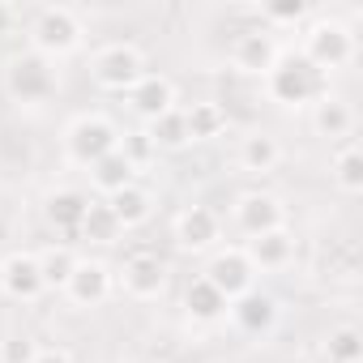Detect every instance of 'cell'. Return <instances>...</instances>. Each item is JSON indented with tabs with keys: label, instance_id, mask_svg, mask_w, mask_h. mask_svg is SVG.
Returning a JSON list of instances; mask_svg holds the SVG:
<instances>
[{
	"label": "cell",
	"instance_id": "e0dca14e",
	"mask_svg": "<svg viewBox=\"0 0 363 363\" xmlns=\"http://www.w3.org/2000/svg\"><path fill=\"white\" fill-rule=\"evenodd\" d=\"M175 240H179V248H210L214 240H218V214L214 210H206V206H193V210H184L175 218Z\"/></svg>",
	"mask_w": 363,
	"mask_h": 363
},
{
	"label": "cell",
	"instance_id": "5b68a950",
	"mask_svg": "<svg viewBox=\"0 0 363 363\" xmlns=\"http://www.w3.org/2000/svg\"><path fill=\"white\" fill-rule=\"evenodd\" d=\"M303 56L316 65V69H342L350 56H354V39H350V30L342 26V22H316L312 30H308V48H303Z\"/></svg>",
	"mask_w": 363,
	"mask_h": 363
},
{
	"label": "cell",
	"instance_id": "d4e9b609",
	"mask_svg": "<svg viewBox=\"0 0 363 363\" xmlns=\"http://www.w3.org/2000/svg\"><path fill=\"white\" fill-rule=\"evenodd\" d=\"M35 261H39V274H43V286H60V291H65V282H69V274L77 269V257H73V248H69V244H56V248H48V252H39Z\"/></svg>",
	"mask_w": 363,
	"mask_h": 363
},
{
	"label": "cell",
	"instance_id": "7c38bea8",
	"mask_svg": "<svg viewBox=\"0 0 363 363\" xmlns=\"http://www.w3.org/2000/svg\"><path fill=\"white\" fill-rule=\"evenodd\" d=\"M162 282H167V265H162L154 252H133V257L124 261V291H128V295L150 299V295L162 291Z\"/></svg>",
	"mask_w": 363,
	"mask_h": 363
},
{
	"label": "cell",
	"instance_id": "d6a6232c",
	"mask_svg": "<svg viewBox=\"0 0 363 363\" xmlns=\"http://www.w3.org/2000/svg\"><path fill=\"white\" fill-rule=\"evenodd\" d=\"M9 26H13V9H9V5H0V35H5Z\"/></svg>",
	"mask_w": 363,
	"mask_h": 363
},
{
	"label": "cell",
	"instance_id": "e575fe53",
	"mask_svg": "<svg viewBox=\"0 0 363 363\" xmlns=\"http://www.w3.org/2000/svg\"><path fill=\"white\" fill-rule=\"evenodd\" d=\"M0 295H5V282H0Z\"/></svg>",
	"mask_w": 363,
	"mask_h": 363
},
{
	"label": "cell",
	"instance_id": "9a60e30c",
	"mask_svg": "<svg viewBox=\"0 0 363 363\" xmlns=\"http://www.w3.org/2000/svg\"><path fill=\"white\" fill-rule=\"evenodd\" d=\"M86 210H90V197L77 193V189H65V193H52V197H48V223H52L65 240H77Z\"/></svg>",
	"mask_w": 363,
	"mask_h": 363
},
{
	"label": "cell",
	"instance_id": "836d02e7",
	"mask_svg": "<svg viewBox=\"0 0 363 363\" xmlns=\"http://www.w3.org/2000/svg\"><path fill=\"white\" fill-rule=\"evenodd\" d=\"M137 363H158V359H137Z\"/></svg>",
	"mask_w": 363,
	"mask_h": 363
},
{
	"label": "cell",
	"instance_id": "cb8c5ba5",
	"mask_svg": "<svg viewBox=\"0 0 363 363\" xmlns=\"http://www.w3.org/2000/svg\"><path fill=\"white\" fill-rule=\"evenodd\" d=\"M278 158H282V150H278V141H274L269 133H252V137H244V145H240V162H244L248 171H274Z\"/></svg>",
	"mask_w": 363,
	"mask_h": 363
},
{
	"label": "cell",
	"instance_id": "4316f807",
	"mask_svg": "<svg viewBox=\"0 0 363 363\" xmlns=\"http://www.w3.org/2000/svg\"><path fill=\"white\" fill-rule=\"evenodd\" d=\"M325 359L329 363H359L363 359V333L354 325H342L329 333V346H325Z\"/></svg>",
	"mask_w": 363,
	"mask_h": 363
},
{
	"label": "cell",
	"instance_id": "277c9868",
	"mask_svg": "<svg viewBox=\"0 0 363 363\" xmlns=\"http://www.w3.org/2000/svg\"><path fill=\"white\" fill-rule=\"evenodd\" d=\"M5 86H9V94H13L18 103H43V99L56 90V73H52L48 56L30 52V56H18V60L9 65Z\"/></svg>",
	"mask_w": 363,
	"mask_h": 363
},
{
	"label": "cell",
	"instance_id": "d6986e66",
	"mask_svg": "<svg viewBox=\"0 0 363 363\" xmlns=\"http://www.w3.org/2000/svg\"><path fill=\"white\" fill-rule=\"evenodd\" d=\"M184 308H189L197 320H218L231 303H227V295H223L206 274H201V278H193V282H189V291H184Z\"/></svg>",
	"mask_w": 363,
	"mask_h": 363
},
{
	"label": "cell",
	"instance_id": "4fadbf2b",
	"mask_svg": "<svg viewBox=\"0 0 363 363\" xmlns=\"http://www.w3.org/2000/svg\"><path fill=\"white\" fill-rule=\"evenodd\" d=\"M231 316H235V325L244 329V333H269L274 329V320H278V303L265 295V291H248V295H240V299H231V308H227Z\"/></svg>",
	"mask_w": 363,
	"mask_h": 363
},
{
	"label": "cell",
	"instance_id": "f546056e",
	"mask_svg": "<svg viewBox=\"0 0 363 363\" xmlns=\"http://www.w3.org/2000/svg\"><path fill=\"white\" fill-rule=\"evenodd\" d=\"M120 154H124L133 167H141V162H145V158H154L158 150H154V141H150L145 133H128V137L120 141Z\"/></svg>",
	"mask_w": 363,
	"mask_h": 363
},
{
	"label": "cell",
	"instance_id": "603a6c76",
	"mask_svg": "<svg viewBox=\"0 0 363 363\" xmlns=\"http://www.w3.org/2000/svg\"><path fill=\"white\" fill-rule=\"evenodd\" d=\"M184 124H189V141H210L227 128V111L218 103H193L184 107Z\"/></svg>",
	"mask_w": 363,
	"mask_h": 363
},
{
	"label": "cell",
	"instance_id": "ffe728a7",
	"mask_svg": "<svg viewBox=\"0 0 363 363\" xmlns=\"http://www.w3.org/2000/svg\"><path fill=\"white\" fill-rule=\"evenodd\" d=\"M107 206H111V214H116V223H120L124 231H128V227H141V223L150 218V210H154L150 193H145V189H137V184H128V189L111 193V197H107Z\"/></svg>",
	"mask_w": 363,
	"mask_h": 363
},
{
	"label": "cell",
	"instance_id": "4dcf8cb0",
	"mask_svg": "<svg viewBox=\"0 0 363 363\" xmlns=\"http://www.w3.org/2000/svg\"><path fill=\"white\" fill-rule=\"evenodd\" d=\"M308 13L303 0H278V5H265V18L269 22H299Z\"/></svg>",
	"mask_w": 363,
	"mask_h": 363
},
{
	"label": "cell",
	"instance_id": "9c48e42d",
	"mask_svg": "<svg viewBox=\"0 0 363 363\" xmlns=\"http://www.w3.org/2000/svg\"><path fill=\"white\" fill-rule=\"evenodd\" d=\"M235 223H240V231L252 240V235H265V231H278L282 227V206H278V197H269V193H248L240 206H235Z\"/></svg>",
	"mask_w": 363,
	"mask_h": 363
},
{
	"label": "cell",
	"instance_id": "2e32d148",
	"mask_svg": "<svg viewBox=\"0 0 363 363\" xmlns=\"http://www.w3.org/2000/svg\"><path fill=\"white\" fill-rule=\"evenodd\" d=\"M291 252H295V240H291L286 227L265 231V235H252L248 248H244V257L252 261V269H282L291 261Z\"/></svg>",
	"mask_w": 363,
	"mask_h": 363
},
{
	"label": "cell",
	"instance_id": "3957f363",
	"mask_svg": "<svg viewBox=\"0 0 363 363\" xmlns=\"http://www.w3.org/2000/svg\"><path fill=\"white\" fill-rule=\"evenodd\" d=\"M94 82L111 94H128L141 77H145V65H141V52L128 48V43H111L94 56Z\"/></svg>",
	"mask_w": 363,
	"mask_h": 363
},
{
	"label": "cell",
	"instance_id": "ba28073f",
	"mask_svg": "<svg viewBox=\"0 0 363 363\" xmlns=\"http://www.w3.org/2000/svg\"><path fill=\"white\" fill-rule=\"evenodd\" d=\"M231 65L240 73H269L278 65V48H274V39L265 30H244L231 43Z\"/></svg>",
	"mask_w": 363,
	"mask_h": 363
},
{
	"label": "cell",
	"instance_id": "6da1fadb",
	"mask_svg": "<svg viewBox=\"0 0 363 363\" xmlns=\"http://www.w3.org/2000/svg\"><path fill=\"white\" fill-rule=\"evenodd\" d=\"M265 77H269V94H274L282 107H303V103L329 99V73L316 69L303 52H299V56H278V65H274Z\"/></svg>",
	"mask_w": 363,
	"mask_h": 363
},
{
	"label": "cell",
	"instance_id": "52a82bcc",
	"mask_svg": "<svg viewBox=\"0 0 363 363\" xmlns=\"http://www.w3.org/2000/svg\"><path fill=\"white\" fill-rule=\"evenodd\" d=\"M206 278H210V282L227 295V303H231V299H240V295H248V291H252L257 269H252V261L244 257V248H227V252H218V257L210 261Z\"/></svg>",
	"mask_w": 363,
	"mask_h": 363
},
{
	"label": "cell",
	"instance_id": "8fae6325",
	"mask_svg": "<svg viewBox=\"0 0 363 363\" xmlns=\"http://www.w3.org/2000/svg\"><path fill=\"white\" fill-rule=\"evenodd\" d=\"M0 282H5V295H13V299H39L48 291L43 274H39V261L30 252H18L0 265Z\"/></svg>",
	"mask_w": 363,
	"mask_h": 363
},
{
	"label": "cell",
	"instance_id": "83f0119b",
	"mask_svg": "<svg viewBox=\"0 0 363 363\" xmlns=\"http://www.w3.org/2000/svg\"><path fill=\"white\" fill-rule=\"evenodd\" d=\"M350 124H354V116H350L346 103H337V99H320V103H316V128H320L325 137H346Z\"/></svg>",
	"mask_w": 363,
	"mask_h": 363
},
{
	"label": "cell",
	"instance_id": "1f68e13d",
	"mask_svg": "<svg viewBox=\"0 0 363 363\" xmlns=\"http://www.w3.org/2000/svg\"><path fill=\"white\" fill-rule=\"evenodd\" d=\"M35 363H73V359H69L65 350H39V354H35Z\"/></svg>",
	"mask_w": 363,
	"mask_h": 363
},
{
	"label": "cell",
	"instance_id": "30bf717a",
	"mask_svg": "<svg viewBox=\"0 0 363 363\" xmlns=\"http://www.w3.org/2000/svg\"><path fill=\"white\" fill-rule=\"evenodd\" d=\"M65 291H69L73 303L94 308V303H103V299L111 295V274H107V265H99V261H77V269L69 274Z\"/></svg>",
	"mask_w": 363,
	"mask_h": 363
},
{
	"label": "cell",
	"instance_id": "44dd1931",
	"mask_svg": "<svg viewBox=\"0 0 363 363\" xmlns=\"http://www.w3.org/2000/svg\"><path fill=\"white\" fill-rule=\"evenodd\" d=\"M120 223H116V214H111V206L107 201H90V210H86V218H82V231H77V240H90V244H116L120 240Z\"/></svg>",
	"mask_w": 363,
	"mask_h": 363
},
{
	"label": "cell",
	"instance_id": "f1b7e54d",
	"mask_svg": "<svg viewBox=\"0 0 363 363\" xmlns=\"http://www.w3.org/2000/svg\"><path fill=\"white\" fill-rule=\"evenodd\" d=\"M39 346L30 337H5L0 342V363H35Z\"/></svg>",
	"mask_w": 363,
	"mask_h": 363
},
{
	"label": "cell",
	"instance_id": "484cf974",
	"mask_svg": "<svg viewBox=\"0 0 363 363\" xmlns=\"http://www.w3.org/2000/svg\"><path fill=\"white\" fill-rule=\"evenodd\" d=\"M333 179H337L346 193H359V189H363V154H359L354 141H346V145L337 150V158H333Z\"/></svg>",
	"mask_w": 363,
	"mask_h": 363
},
{
	"label": "cell",
	"instance_id": "5bb4252c",
	"mask_svg": "<svg viewBox=\"0 0 363 363\" xmlns=\"http://www.w3.org/2000/svg\"><path fill=\"white\" fill-rule=\"evenodd\" d=\"M128 103H133V111H137V116L158 120L162 111H171V107H175V86H171L167 77H158V73H145V77L128 90Z\"/></svg>",
	"mask_w": 363,
	"mask_h": 363
},
{
	"label": "cell",
	"instance_id": "8992f818",
	"mask_svg": "<svg viewBox=\"0 0 363 363\" xmlns=\"http://www.w3.org/2000/svg\"><path fill=\"white\" fill-rule=\"evenodd\" d=\"M120 145V133L107 124V120H99V116H82L73 128H69V154H73V162H82V167H94L103 154H111Z\"/></svg>",
	"mask_w": 363,
	"mask_h": 363
},
{
	"label": "cell",
	"instance_id": "ac0fdd59",
	"mask_svg": "<svg viewBox=\"0 0 363 363\" xmlns=\"http://www.w3.org/2000/svg\"><path fill=\"white\" fill-rule=\"evenodd\" d=\"M90 175H94V184L111 197V193H120V189H128V184H137V167L120 154V145L111 150V154H103L94 167H90Z\"/></svg>",
	"mask_w": 363,
	"mask_h": 363
},
{
	"label": "cell",
	"instance_id": "7a4b0ae2",
	"mask_svg": "<svg viewBox=\"0 0 363 363\" xmlns=\"http://www.w3.org/2000/svg\"><path fill=\"white\" fill-rule=\"evenodd\" d=\"M30 39L39 48V56H65L82 43V22H77L73 9L52 5V9H39V18L30 26Z\"/></svg>",
	"mask_w": 363,
	"mask_h": 363
},
{
	"label": "cell",
	"instance_id": "7402d4cb",
	"mask_svg": "<svg viewBox=\"0 0 363 363\" xmlns=\"http://www.w3.org/2000/svg\"><path fill=\"white\" fill-rule=\"evenodd\" d=\"M145 137L154 141V150H184V145H189V124H184V111H179V107L162 111L158 120H150V133H145Z\"/></svg>",
	"mask_w": 363,
	"mask_h": 363
}]
</instances>
